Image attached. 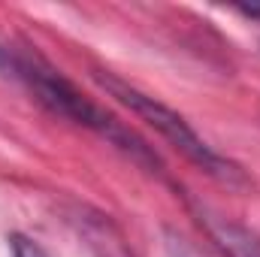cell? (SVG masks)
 <instances>
[{"label": "cell", "instance_id": "3", "mask_svg": "<svg viewBox=\"0 0 260 257\" xmlns=\"http://www.w3.org/2000/svg\"><path fill=\"white\" fill-rule=\"evenodd\" d=\"M200 215V224L206 227L209 239L221 248L224 257H260V236H254L248 227L218 215V212H209V209H197Z\"/></svg>", "mask_w": 260, "mask_h": 257}, {"label": "cell", "instance_id": "6", "mask_svg": "<svg viewBox=\"0 0 260 257\" xmlns=\"http://www.w3.org/2000/svg\"><path fill=\"white\" fill-rule=\"evenodd\" d=\"M9 242H12V257H49L34 239H27V236H21V233H15Z\"/></svg>", "mask_w": 260, "mask_h": 257}, {"label": "cell", "instance_id": "1", "mask_svg": "<svg viewBox=\"0 0 260 257\" xmlns=\"http://www.w3.org/2000/svg\"><path fill=\"white\" fill-rule=\"evenodd\" d=\"M18 82L27 85V91L58 118L73 121L79 127L97 133L100 139H106L109 145H115L121 154H127L133 164L145 167L148 173H160L164 164L157 157V151L136 133L130 130L124 121H118L112 112H106L100 103H94L88 94H82L70 79H67L61 70L43 61L40 55H30V52H15L12 49V73Z\"/></svg>", "mask_w": 260, "mask_h": 257}, {"label": "cell", "instance_id": "2", "mask_svg": "<svg viewBox=\"0 0 260 257\" xmlns=\"http://www.w3.org/2000/svg\"><path fill=\"white\" fill-rule=\"evenodd\" d=\"M94 79H97V85H100L109 97H115L121 106H127L136 118H142L148 127H154L179 154H185V157H188L194 167H200L203 173H209L212 179L227 182V185H242V182H245L242 167L233 164L230 157H224L218 148H212L176 109H170V106L160 103L157 97H151V94H145V91L127 85L124 79H118V76L109 73V70H94Z\"/></svg>", "mask_w": 260, "mask_h": 257}, {"label": "cell", "instance_id": "8", "mask_svg": "<svg viewBox=\"0 0 260 257\" xmlns=\"http://www.w3.org/2000/svg\"><path fill=\"white\" fill-rule=\"evenodd\" d=\"M239 12L248 18H260V6H239Z\"/></svg>", "mask_w": 260, "mask_h": 257}, {"label": "cell", "instance_id": "5", "mask_svg": "<svg viewBox=\"0 0 260 257\" xmlns=\"http://www.w3.org/2000/svg\"><path fill=\"white\" fill-rule=\"evenodd\" d=\"M164 251H167V257H209V254H203L185 233L170 230V227L164 230Z\"/></svg>", "mask_w": 260, "mask_h": 257}, {"label": "cell", "instance_id": "7", "mask_svg": "<svg viewBox=\"0 0 260 257\" xmlns=\"http://www.w3.org/2000/svg\"><path fill=\"white\" fill-rule=\"evenodd\" d=\"M0 73H6V76L12 73V49L3 43H0Z\"/></svg>", "mask_w": 260, "mask_h": 257}, {"label": "cell", "instance_id": "4", "mask_svg": "<svg viewBox=\"0 0 260 257\" xmlns=\"http://www.w3.org/2000/svg\"><path fill=\"white\" fill-rule=\"evenodd\" d=\"M73 224L79 227L82 239L88 242V248L94 251V257H133L121 236V230L109 221V215L94 212V209H76Z\"/></svg>", "mask_w": 260, "mask_h": 257}]
</instances>
